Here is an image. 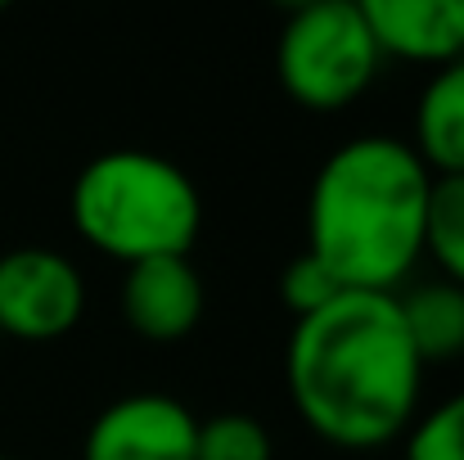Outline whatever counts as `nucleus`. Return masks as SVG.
<instances>
[{
    "mask_svg": "<svg viewBox=\"0 0 464 460\" xmlns=\"http://www.w3.org/2000/svg\"><path fill=\"white\" fill-rule=\"evenodd\" d=\"M285 384L294 411L343 452H374L415 425L424 361L406 334L397 294H361L303 316L289 334Z\"/></svg>",
    "mask_w": 464,
    "mask_h": 460,
    "instance_id": "1",
    "label": "nucleus"
},
{
    "mask_svg": "<svg viewBox=\"0 0 464 460\" xmlns=\"http://www.w3.org/2000/svg\"><path fill=\"white\" fill-rule=\"evenodd\" d=\"M433 171L411 141L356 136L329 153L307 194V253L343 289L397 294L424 258Z\"/></svg>",
    "mask_w": 464,
    "mask_h": 460,
    "instance_id": "2",
    "label": "nucleus"
},
{
    "mask_svg": "<svg viewBox=\"0 0 464 460\" xmlns=\"http://www.w3.org/2000/svg\"><path fill=\"white\" fill-rule=\"evenodd\" d=\"M68 208L77 235L122 267L150 258H189L203 230L198 185L154 150L95 153L77 171Z\"/></svg>",
    "mask_w": 464,
    "mask_h": 460,
    "instance_id": "3",
    "label": "nucleus"
},
{
    "mask_svg": "<svg viewBox=\"0 0 464 460\" xmlns=\"http://www.w3.org/2000/svg\"><path fill=\"white\" fill-rule=\"evenodd\" d=\"M379 45L361 14V0L298 5L276 36V73L289 100L311 113L347 109L379 77Z\"/></svg>",
    "mask_w": 464,
    "mask_h": 460,
    "instance_id": "4",
    "label": "nucleus"
},
{
    "mask_svg": "<svg viewBox=\"0 0 464 460\" xmlns=\"http://www.w3.org/2000/svg\"><path fill=\"white\" fill-rule=\"evenodd\" d=\"M86 311L82 271L45 244L0 253V338L50 343L77 329Z\"/></svg>",
    "mask_w": 464,
    "mask_h": 460,
    "instance_id": "5",
    "label": "nucleus"
},
{
    "mask_svg": "<svg viewBox=\"0 0 464 460\" xmlns=\"http://www.w3.org/2000/svg\"><path fill=\"white\" fill-rule=\"evenodd\" d=\"M198 416L171 393H127L109 402L86 438L82 460H194Z\"/></svg>",
    "mask_w": 464,
    "mask_h": 460,
    "instance_id": "6",
    "label": "nucleus"
},
{
    "mask_svg": "<svg viewBox=\"0 0 464 460\" xmlns=\"http://www.w3.org/2000/svg\"><path fill=\"white\" fill-rule=\"evenodd\" d=\"M118 307L131 334L150 343H176L194 334V325L203 320L208 294L189 258H150V262L127 267Z\"/></svg>",
    "mask_w": 464,
    "mask_h": 460,
    "instance_id": "7",
    "label": "nucleus"
},
{
    "mask_svg": "<svg viewBox=\"0 0 464 460\" xmlns=\"http://www.w3.org/2000/svg\"><path fill=\"white\" fill-rule=\"evenodd\" d=\"M379 54L447 68L464 59V0H361Z\"/></svg>",
    "mask_w": 464,
    "mask_h": 460,
    "instance_id": "8",
    "label": "nucleus"
},
{
    "mask_svg": "<svg viewBox=\"0 0 464 460\" xmlns=\"http://www.w3.org/2000/svg\"><path fill=\"white\" fill-rule=\"evenodd\" d=\"M411 150L433 176H464V59L438 68L415 100Z\"/></svg>",
    "mask_w": 464,
    "mask_h": 460,
    "instance_id": "9",
    "label": "nucleus"
},
{
    "mask_svg": "<svg viewBox=\"0 0 464 460\" xmlns=\"http://www.w3.org/2000/svg\"><path fill=\"white\" fill-rule=\"evenodd\" d=\"M406 334L420 352V361H456L464 357V289L456 280H424L397 294Z\"/></svg>",
    "mask_w": 464,
    "mask_h": 460,
    "instance_id": "10",
    "label": "nucleus"
},
{
    "mask_svg": "<svg viewBox=\"0 0 464 460\" xmlns=\"http://www.w3.org/2000/svg\"><path fill=\"white\" fill-rule=\"evenodd\" d=\"M424 253L442 267V280L464 289V176H433Z\"/></svg>",
    "mask_w": 464,
    "mask_h": 460,
    "instance_id": "11",
    "label": "nucleus"
},
{
    "mask_svg": "<svg viewBox=\"0 0 464 460\" xmlns=\"http://www.w3.org/2000/svg\"><path fill=\"white\" fill-rule=\"evenodd\" d=\"M194 460H276L271 429L248 411H221L198 420Z\"/></svg>",
    "mask_w": 464,
    "mask_h": 460,
    "instance_id": "12",
    "label": "nucleus"
},
{
    "mask_svg": "<svg viewBox=\"0 0 464 460\" xmlns=\"http://www.w3.org/2000/svg\"><path fill=\"white\" fill-rule=\"evenodd\" d=\"M406 460H464V388L406 429Z\"/></svg>",
    "mask_w": 464,
    "mask_h": 460,
    "instance_id": "13",
    "label": "nucleus"
},
{
    "mask_svg": "<svg viewBox=\"0 0 464 460\" xmlns=\"http://www.w3.org/2000/svg\"><path fill=\"white\" fill-rule=\"evenodd\" d=\"M280 294H285V307L303 320V316L324 311L334 299H343L347 289L338 285V276H334L315 253H298V258L285 267V276H280Z\"/></svg>",
    "mask_w": 464,
    "mask_h": 460,
    "instance_id": "14",
    "label": "nucleus"
},
{
    "mask_svg": "<svg viewBox=\"0 0 464 460\" xmlns=\"http://www.w3.org/2000/svg\"><path fill=\"white\" fill-rule=\"evenodd\" d=\"M0 460H9V456H0Z\"/></svg>",
    "mask_w": 464,
    "mask_h": 460,
    "instance_id": "15",
    "label": "nucleus"
},
{
    "mask_svg": "<svg viewBox=\"0 0 464 460\" xmlns=\"http://www.w3.org/2000/svg\"><path fill=\"white\" fill-rule=\"evenodd\" d=\"M0 9H5V5H0Z\"/></svg>",
    "mask_w": 464,
    "mask_h": 460,
    "instance_id": "16",
    "label": "nucleus"
}]
</instances>
